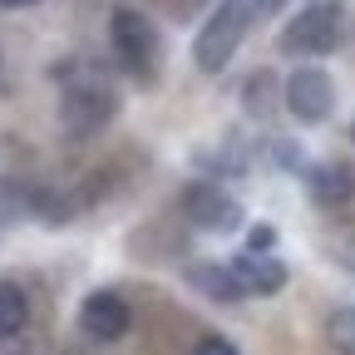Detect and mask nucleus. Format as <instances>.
<instances>
[{
  "label": "nucleus",
  "mask_w": 355,
  "mask_h": 355,
  "mask_svg": "<svg viewBox=\"0 0 355 355\" xmlns=\"http://www.w3.org/2000/svg\"><path fill=\"white\" fill-rule=\"evenodd\" d=\"M252 25V0H222V6L202 20L198 40H193V64L202 74H217V69H227L232 55H237V44Z\"/></svg>",
  "instance_id": "1"
},
{
  "label": "nucleus",
  "mask_w": 355,
  "mask_h": 355,
  "mask_svg": "<svg viewBox=\"0 0 355 355\" xmlns=\"http://www.w3.org/2000/svg\"><path fill=\"white\" fill-rule=\"evenodd\" d=\"M340 40H345V10L336 0H316L282 30V50L286 55H331Z\"/></svg>",
  "instance_id": "2"
},
{
  "label": "nucleus",
  "mask_w": 355,
  "mask_h": 355,
  "mask_svg": "<svg viewBox=\"0 0 355 355\" xmlns=\"http://www.w3.org/2000/svg\"><path fill=\"white\" fill-rule=\"evenodd\" d=\"M114 89L104 74H79L64 84V128L74 133V139H84V133H99L109 119H114Z\"/></svg>",
  "instance_id": "3"
},
{
  "label": "nucleus",
  "mask_w": 355,
  "mask_h": 355,
  "mask_svg": "<svg viewBox=\"0 0 355 355\" xmlns=\"http://www.w3.org/2000/svg\"><path fill=\"white\" fill-rule=\"evenodd\" d=\"M109 35H114L119 64H123L128 74L148 79V74H153V60H158V30H153V20H148L144 10L119 6V10L109 15Z\"/></svg>",
  "instance_id": "4"
},
{
  "label": "nucleus",
  "mask_w": 355,
  "mask_h": 355,
  "mask_svg": "<svg viewBox=\"0 0 355 355\" xmlns=\"http://www.w3.org/2000/svg\"><path fill=\"white\" fill-rule=\"evenodd\" d=\"M286 109L301 123H321L336 109V84L326 69H291L286 74Z\"/></svg>",
  "instance_id": "5"
},
{
  "label": "nucleus",
  "mask_w": 355,
  "mask_h": 355,
  "mask_svg": "<svg viewBox=\"0 0 355 355\" xmlns=\"http://www.w3.org/2000/svg\"><path fill=\"white\" fill-rule=\"evenodd\" d=\"M128 326H133V311H128V301L119 296V291H94V296H84V306H79V331L89 336V340H123L128 336Z\"/></svg>",
  "instance_id": "6"
},
{
  "label": "nucleus",
  "mask_w": 355,
  "mask_h": 355,
  "mask_svg": "<svg viewBox=\"0 0 355 355\" xmlns=\"http://www.w3.org/2000/svg\"><path fill=\"white\" fill-rule=\"evenodd\" d=\"M183 212L198 222V227H207V232H232L237 222H242V207L222 193V188H212V183H193L183 193Z\"/></svg>",
  "instance_id": "7"
},
{
  "label": "nucleus",
  "mask_w": 355,
  "mask_h": 355,
  "mask_svg": "<svg viewBox=\"0 0 355 355\" xmlns=\"http://www.w3.org/2000/svg\"><path fill=\"white\" fill-rule=\"evenodd\" d=\"M232 266V277L242 286V296H277L286 286V266L277 257H266V252H242L227 261Z\"/></svg>",
  "instance_id": "8"
},
{
  "label": "nucleus",
  "mask_w": 355,
  "mask_h": 355,
  "mask_svg": "<svg viewBox=\"0 0 355 355\" xmlns=\"http://www.w3.org/2000/svg\"><path fill=\"white\" fill-rule=\"evenodd\" d=\"M306 188H311V198H316L321 207H340V202H350V193H355V168L340 163V158L311 163V168H306Z\"/></svg>",
  "instance_id": "9"
},
{
  "label": "nucleus",
  "mask_w": 355,
  "mask_h": 355,
  "mask_svg": "<svg viewBox=\"0 0 355 355\" xmlns=\"http://www.w3.org/2000/svg\"><path fill=\"white\" fill-rule=\"evenodd\" d=\"M188 286L202 291V296H212V301H222V306L242 301V286H237V277H232L227 261H193L188 266Z\"/></svg>",
  "instance_id": "10"
},
{
  "label": "nucleus",
  "mask_w": 355,
  "mask_h": 355,
  "mask_svg": "<svg viewBox=\"0 0 355 355\" xmlns=\"http://www.w3.org/2000/svg\"><path fill=\"white\" fill-rule=\"evenodd\" d=\"M25 321H30V301H25V291H20L15 282H0V340L20 336Z\"/></svg>",
  "instance_id": "11"
},
{
  "label": "nucleus",
  "mask_w": 355,
  "mask_h": 355,
  "mask_svg": "<svg viewBox=\"0 0 355 355\" xmlns=\"http://www.w3.org/2000/svg\"><path fill=\"white\" fill-rule=\"evenodd\" d=\"M326 340L336 355H355V306H336L326 316Z\"/></svg>",
  "instance_id": "12"
},
{
  "label": "nucleus",
  "mask_w": 355,
  "mask_h": 355,
  "mask_svg": "<svg viewBox=\"0 0 355 355\" xmlns=\"http://www.w3.org/2000/svg\"><path fill=\"white\" fill-rule=\"evenodd\" d=\"M25 212H35V188L15 183V178H0V222H15Z\"/></svg>",
  "instance_id": "13"
},
{
  "label": "nucleus",
  "mask_w": 355,
  "mask_h": 355,
  "mask_svg": "<svg viewBox=\"0 0 355 355\" xmlns=\"http://www.w3.org/2000/svg\"><path fill=\"white\" fill-rule=\"evenodd\" d=\"M272 158H277V168L306 173V153H301V144H291V139H277V144H272Z\"/></svg>",
  "instance_id": "14"
},
{
  "label": "nucleus",
  "mask_w": 355,
  "mask_h": 355,
  "mask_svg": "<svg viewBox=\"0 0 355 355\" xmlns=\"http://www.w3.org/2000/svg\"><path fill=\"white\" fill-rule=\"evenodd\" d=\"M193 355H242V350H237L227 336H202V340L193 345Z\"/></svg>",
  "instance_id": "15"
},
{
  "label": "nucleus",
  "mask_w": 355,
  "mask_h": 355,
  "mask_svg": "<svg viewBox=\"0 0 355 355\" xmlns=\"http://www.w3.org/2000/svg\"><path fill=\"white\" fill-rule=\"evenodd\" d=\"M272 242H277V232L266 227V222H257V227L247 232V252H272Z\"/></svg>",
  "instance_id": "16"
},
{
  "label": "nucleus",
  "mask_w": 355,
  "mask_h": 355,
  "mask_svg": "<svg viewBox=\"0 0 355 355\" xmlns=\"http://www.w3.org/2000/svg\"><path fill=\"white\" fill-rule=\"evenodd\" d=\"M286 0H257V10H282Z\"/></svg>",
  "instance_id": "17"
},
{
  "label": "nucleus",
  "mask_w": 355,
  "mask_h": 355,
  "mask_svg": "<svg viewBox=\"0 0 355 355\" xmlns=\"http://www.w3.org/2000/svg\"><path fill=\"white\" fill-rule=\"evenodd\" d=\"M0 6H6V10H20V6H35V0H0Z\"/></svg>",
  "instance_id": "18"
},
{
  "label": "nucleus",
  "mask_w": 355,
  "mask_h": 355,
  "mask_svg": "<svg viewBox=\"0 0 355 355\" xmlns=\"http://www.w3.org/2000/svg\"><path fill=\"white\" fill-rule=\"evenodd\" d=\"M350 139H355V123H350Z\"/></svg>",
  "instance_id": "19"
}]
</instances>
